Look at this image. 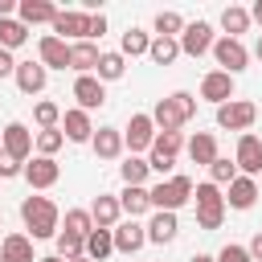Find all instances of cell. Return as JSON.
I'll list each match as a JSON object with an SVG mask.
<instances>
[{"mask_svg": "<svg viewBox=\"0 0 262 262\" xmlns=\"http://www.w3.org/2000/svg\"><path fill=\"white\" fill-rule=\"evenodd\" d=\"M70 262H90V258H86V254H82V258H70Z\"/></svg>", "mask_w": 262, "mask_h": 262, "instance_id": "cell-53", "label": "cell"}, {"mask_svg": "<svg viewBox=\"0 0 262 262\" xmlns=\"http://www.w3.org/2000/svg\"><path fill=\"white\" fill-rule=\"evenodd\" d=\"M0 258H4V262H37L29 233H8V237L0 242Z\"/></svg>", "mask_w": 262, "mask_h": 262, "instance_id": "cell-25", "label": "cell"}, {"mask_svg": "<svg viewBox=\"0 0 262 262\" xmlns=\"http://www.w3.org/2000/svg\"><path fill=\"white\" fill-rule=\"evenodd\" d=\"M119 217H123L119 196L98 192V196H94V205H90V221H94V229H115V225H119Z\"/></svg>", "mask_w": 262, "mask_h": 262, "instance_id": "cell-19", "label": "cell"}, {"mask_svg": "<svg viewBox=\"0 0 262 262\" xmlns=\"http://www.w3.org/2000/svg\"><path fill=\"white\" fill-rule=\"evenodd\" d=\"M184 16L180 12H156V20H151V29H156V37H180L184 33Z\"/></svg>", "mask_w": 262, "mask_h": 262, "instance_id": "cell-36", "label": "cell"}, {"mask_svg": "<svg viewBox=\"0 0 262 262\" xmlns=\"http://www.w3.org/2000/svg\"><path fill=\"white\" fill-rule=\"evenodd\" d=\"M233 180H237V164H233V160H225V156H217V160L209 164V184H217V188H221V184H233Z\"/></svg>", "mask_w": 262, "mask_h": 262, "instance_id": "cell-39", "label": "cell"}, {"mask_svg": "<svg viewBox=\"0 0 262 262\" xmlns=\"http://www.w3.org/2000/svg\"><path fill=\"white\" fill-rule=\"evenodd\" d=\"M37 262H66V258H57V254H49V258H37Z\"/></svg>", "mask_w": 262, "mask_h": 262, "instance_id": "cell-52", "label": "cell"}, {"mask_svg": "<svg viewBox=\"0 0 262 262\" xmlns=\"http://www.w3.org/2000/svg\"><path fill=\"white\" fill-rule=\"evenodd\" d=\"M16 90L20 94H41L45 90V82H49V70L41 66V61H16Z\"/></svg>", "mask_w": 262, "mask_h": 262, "instance_id": "cell-15", "label": "cell"}, {"mask_svg": "<svg viewBox=\"0 0 262 262\" xmlns=\"http://www.w3.org/2000/svg\"><path fill=\"white\" fill-rule=\"evenodd\" d=\"M53 16H57V8H53L49 0H20V4H16V20H20L25 29H33V25H53Z\"/></svg>", "mask_w": 262, "mask_h": 262, "instance_id": "cell-20", "label": "cell"}, {"mask_svg": "<svg viewBox=\"0 0 262 262\" xmlns=\"http://www.w3.org/2000/svg\"><path fill=\"white\" fill-rule=\"evenodd\" d=\"M61 135L70 139V143H90V135H94V123H90V115L86 111H66L61 115Z\"/></svg>", "mask_w": 262, "mask_h": 262, "instance_id": "cell-22", "label": "cell"}, {"mask_svg": "<svg viewBox=\"0 0 262 262\" xmlns=\"http://www.w3.org/2000/svg\"><path fill=\"white\" fill-rule=\"evenodd\" d=\"M33 188H53L57 184V176H61V164L57 160H49V156H33V164H25V172H20Z\"/></svg>", "mask_w": 262, "mask_h": 262, "instance_id": "cell-12", "label": "cell"}, {"mask_svg": "<svg viewBox=\"0 0 262 262\" xmlns=\"http://www.w3.org/2000/svg\"><path fill=\"white\" fill-rule=\"evenodd\" d=\"M192 115H196V98H192L188 90H176V94H168V98H160V102L151 106L156 131H180Z\"/></svg>", "mask_w": 262, "mask_h": 262, "instance_id": "cell-2", "label": "cell"}, {"mask_svg": "<svg viewBox=\"0 0 262 262\" xmlns=\"http://www.w3.org/2000/svg\"><path fill=\"white\" fill-rule=\"evenodd\" d=\"M147 168H151V172H160V180H164V176H172V168H176V156L151 151V156H147Z\"/></svg>", "mask_w": 262, "mask_h": 262, "instance_id": "cell-42", "label": "cell"}, {"mask_svg": "<svg viewBox=\"0 0 262 262\" xmlns=\"http://www.w3.org/2000/svg\"><path fill=\"white\" fill-rule=\"evenodd\" d=\"M20 172H25V164H16V160L0 156V180H12V176H20Z\"/></svg>", "mask_w": 262, "mask_h": 262, "instance_id": "cell-45", "label": "cell"}, {"mask_svg": "<svg viewBox=\"0 0 262 262\" xmlns=\"http://www.w3.org/2000/svg\"><path fill=\"white\" fill-rule=\"evenodd\" d=\"M225 188H229L225 192V209H254V201H258V180L254 176H237Z\"/></svg>", "mask_w": 262, "mask_h": 262, "instance_id": "cell-23", "label": "cell"}, {"mask_svg": "<svg viewBox=\"0 0 262 262\" xmlns=\"http://www.w3.org/2000/svg\"><path fill=\"white\" fill-rule=\"evenodd\" d=\"M217 262H250V254H246V246H237V242H229V246H221V254H217Z\"/></svg>", "mask_w": 262, "mask_h": 262, "instance_id": "cell-43", "label": "cell"}, {"mask_svg": "<svg viewBox=\"0 0 262 262\" xmlns=\"http://www.w3.org/2000/svg\"><path fill=\"white\" fill-rule=\"evenodd\" d=\"M147 201H151L156 213H176L180 205L192 201V180L188 176H168V180H160V184L147 188Z\"/></svg>", "mask_w": 262, "mask_h": 262, "instance_id": "cell-3", "label": "cell"}, {"mask_svg": "<svg viewBox=\"0 0 262 262\" xmlns=\"http://www.w3.org/2000/svg\"><path fill=\"white\" fill-rule=\"evenodd\" d=\"M0 143H4V156H8V160L29 164V156H33V131H29L25 123H8V127L0 131Z\"/></svg>", "mask_w": 262, "mask_h": 262, "instance_id": "cell-9", "label": "cell"}, {"mask_svg": "<svg viewBox=\"0 0 262 262\" xmlns=\"http://www.w3.org/2000/svg\"><path fill=\"white\" fill-rule=\"evenodd\" d=\"M20 217H25V229H29V242H45V237H57V225H61V213L49 196H25L20 201Z\"/></svg>", "mask_w": 262, "mask_h": 262, "instance_id": "cell-1", "label": "cell"}, {"mask_svg": "<svg viewBox=\"0 0 262 262\" xmlns=\"http://www.w3.org/2000/svg\"><path fill=\"white\" fill-rule=\"evenodd\" d=\"M188 262H217V258H213V254H192Z\"/></svg>", "mask_w": 262, "mask_h": 262, "instance_id": "cell-50", "label": "cell"}, {"mask_svg": "<svg viewBox=\"0 0 262 262\" xmlns=\"http://www.w3.org/2000/svg\"><path fill=\"white\" fill-rule=\"evenodd\" d=\"M151 139H156V123H151V115H131V123L123 127V147L131 151V156H139V151H151Z\"/></svg>", "mask_w": 262, "mask_h": 262, "instance_id": "cell-7", "label": "cell"}, {"mask_svg": "<svg viewBox=\"0 0 262 262\" xmlns=\"http://www.w3.org/2000/svg\"><path fill=\"white\" fill-rule=\"evenodd\" d=\"M246 254H250V262H262V229L250 237V246H246Z\"/></svg>", "mask_w": 262, "mask_h": 262, "instance_id": "cell-47", "label": "cell"}, {"mask_svg": "<svg viewBox=\"0 0 262 262\" xmlns=\"http://www.w3.org/2000/svg\"><path fill=\"white\" fill-rule=\"evenodd\" d=\"M123 74H127V57H123L119 49H106V53L98 57V70H94V78L106 86V82H119Z\"/></svg>", "mask_w": 262, "mask_h": 262, "instance_id": "cell-26", "label": "cell"}, {"mask_svg": "<svg viewBox=\"0 0 262 262\" xmlns=\"http://www.w3.org/2000/svg\"><path fill=\"white\" fill-rule=\"evenodd\" d=\"M119 209L135 221V217H143L147 209H151V201H147V188H131V184H123V192H119Z\"/></svg>", "mask_w": 262, "mask_h": 262, "instance_id": "cell-29", "label": "cell"}, {"mask_svg": "<svg viewBox=\"0 0 262 262\" xmlns=\"http://www.w3.org/2000/svg\"><path fill=\"white\" fill-rule=\"evenodd\" d=\"M188 156H192V164H213L217 160V135L213 131H196L192 139H188Z\"/></svg>", "mask_w": 262, "mask_h": 262, "instance_id": "cell-27", "label": "cell"}, {"mask_svg": "<svg viewBox=\"0 0 262 262\" xmlns=\"http://www.w3.org/2000/svg\"><path fill=\"white\" fill-rule=\"evenodd\" d=\"M192 201H196V225L201 229H221V221H225V196H221V188L205 180V184L192 188Z\"/></svg>", "mask_w": 262, "mask_h": 262, "instance_id": "cell-4", "label": "cell"}, {"mask_svg": "<svg viewBox=\"0 0 262 262\" xmlns=\"http://www.w3.org/2000/svg\"><path fill=\"white\" fill-rule=\"evenodd\" d=\"M0 262H4V258H0Z\"/></svg>", "mask_w": 262, "mask_h": 262, "instance_id": "cell-55", "label": "cell"}, {"mask_svg": "<svg viewBox=\"0 0 262 262\" xmlns=\"http://www.w3.org/2000/svg\"><path fill=\"white\" fill-rule=\"evenodd\" d=\"M90 147H94L98 160H119V156H123V131H119V127H94Z\"/></svg>", "mask_w": 262, "mask_h": 262, "instance_id": "cell-18", "label": "cell"}, {"mask_svg": "<svg viewBox=\"0 0 262 262\" xmlns=\"http://www.w3.org/2000/svg\"><path fill=\"white\" fill-rule=\"evenodd\" d=\"M254 119H258V106L250 98H229V102L217 106V127L221 131H242L246 135L254 127Z\"/></svg>", "mask_w": 262, "mask_h": 262, "instance_id": "cell-5", "label": "cell"}, {"mask_svg": "<svg viewBox=\"0 0 262 262\" xmlns=\"http://www.w3.org/2000/svg\"><path fill=\"white\" fill-rule=\"evenodd\" d=\"M12 12H16V4H12V0H0V20H4V16H12Z\"/></svg>", "mask_w": 262, "mask_h": 262, "instance_id": "cell-48", "label": "cell"}, {"mask_svg": "<svg viewBox=\"0 0 262 262\" xmlns=\"http://www.w3.org/2000/svg\"><path fill=\"white\" fill-rule=\"evenodd\" d=\"M74 98H78V111H98L102 102H106V86L94 78V74H82V78H74Z\"/></svg>", "mask_w": 262, "mask_h": 262, "instance_id": "cell-11", "label": "cell"}, {"mask_svg": "<svg viewBox=\"0 0 262 262\" xmlns=\"http://www.w3.org/2000/svg\"><path fill=\"white\" fill-rule=\"evenodd\" d=\"M147 160H139V156H127L123 164H119V176H123V184H131V188H143V180H147Z\"/></svg>", "mask_w": 262, "mask_h": 262, "instance_id": "cell-34", "label": "cell"}, {"mask_svg": "<svg viewBox=\"0 0 262 262\" xmlns=\"http://www.w3.org/2000/svg\"><path fill=\"white\" fill-rule=\"evenodd\" d=\"M143 229H147V242H156V246H168V242H176V233H180V221H176V213H151V221H147Z\"/></svg>", "mask_w": 262, "mask_h": 262, "instance_id": "cell-24", "label": "cell"}, {"mask_svg": "<svg viewBox=\"0 0 262 262\" xmlns=\"http://www.w3.org/2000/svg\"><path fill=\"white\" fill-rule=\"evenodd\" d=\"M94 229V221H90V209H66V233H78V237H86Z\"/></svg>", "mask_w": 262, "mask_h": 262, "instance_id": "cell-40", "label": "cell"}, {"mask_svg": "<svg viewBox=\"0 0 262 262\" xmlns=\"http://www.w3.org/2000/svg\"><path fill=\"white\" fill-rule=\"evenodd\" d=\"M111 237H115V250H119V254H135V250L147 246V229H143L139 221H131V217L119 221V225L111 229Z\"/></svg>", "mask_w": 262, "mask_h": 262, "instance_id": "cell-13", "label": "cell"}, {"mask_svg": "<svg viewBox=\"0 0 262 262\" xmlns=\"http://www.w3.org/2000/svg\"><path fill=\"white\" fill-rule=\"evenodd\" d=\"M0 156H4V143H0Z\"/></svg>", "mask_w": 262, "mask_h": 262, "instance_id": "cell-54", "label": "cell"}, {"mask_svg": "<svg viewBox=\"0 0 262 262\" xmlns=\"http://www.w3.org/2000/svg\"><path fill=\"white\" fill-rule=\"evenodd\" d=\"M106 33V16L102 12H90V20H86V41H94V37H102Z\"/></svg>", "mask_w": 262, "mask_h": 262, "instance_id": "cell-44", "label": "cell"}, {"mask_svg": "<svg viewBox=\"0 0 262 262\" xmlns=\"http://www.w3.org/2000/svg\"><path fill=\"white\" fill-rule=\"evenodd\" d=\"M37 53H41V66H45V70H70V45H66L61 37L45 33L41 45H37Z\"/></svg>", "mask_w": 262, "mask_h": 262, "instance_id": "cell-17", "label": "cell"}, {"mask_svg": "<svg viewBox=\"0 0 262 262\" xmlns=\"http://www.w3.org/2000/svg\"><path fill=\"white\" fill-rule=\"evenodd\" d=\"M8 74H16V57L8 49H0V78H8Z\"/></svg>", "mask_w": 262, "mask_h": 262, "instance_id": "cell-46", "label": "cell"}, {"mask_svg": "<svg viewBox=\"0 0 262 262\" xmlns=\"http://www.w3.org/2000/svg\"><path fill=\"white\" fill-rule=\"evenodd\" d=\"M111 254H115L111 229H90V233H86V258H90V262H106Z\"/></svg>", "mask_w": 262, "mask_h": 262, "instance_id": "cell-30", "label": "cell"}, {"mask_svg": "<svg viewBox=\"0 0 262 262\" xmlns=\"http://www.w3.org/2000/svg\"><path fill=\"white\" fill-rule=\"evenodd\" d=\"M250 20H258V25H262V0H258V4L250 8Z\"/></svg>", "mask_w": 262, "mask_h": 262, "instance_id": "cell-49", "label": "cell"}, {"mask_svg": "<svg viewBox=\"0 0 262 262\" xmlns=\"http://www.w3.org/2000/svg\"><path fill=\"white\" fill-rule=\"evenodd\" d=\"M53 242H57V258H66V262L86 254V237H78V233H66V229H57V237H53Z\"/></svg>", "mask_w": 262, "mask_h": 262, "instance_id": "cell-37", "label": "cell"}, {"mask_svg": "<svg viewBox=\"0 0 262 262\" xmlns=\"http://www.w3.org/2000/svg\"><path fill=\"white\" fill-rule=\"evenodd\" d=\"M147 49H151V33H143V29H135V25H131V29L123 33V41H119V53H123V57H143Z\"/></svg>", "mask_w": 262, "mask_h": 262, "instance_id": "cell-31", "label": "cell"}, {"mask_svg": "<svg viewBox=\"0 0 262 262\" xmlns=\"http://www.w3.org/2000/svg\"><path fill=\"white\" fill-rule=\"evenodd\" d=\"M86 20H90V12H78V8H57V16H53V37H78V41H86Z\"/></svg>", "mask_w": 262, "mask_h": 262, "instance_id": "cell-14", "label": "cell"}, {"mask_svg": "<svg viewBox=\"0 0 262 262\" xmlns=\"http://www.w3.org/2000/svg\"><path fill=\"white\" fill-rule=\"evenodd\" d=\"M33 123H37L41 131L61 127V106H57V102H49V98H45V102H37V106H33Z\"/></svg>", "mask_w": 262, "mask_h": 262, "instance_id": "cell-38", "label": "cell"}, {"mask_svg": "<svg viewBox=\"0 0 262 262\" xmlns=\"http://www.w3.org/2000/svg\"><path fill=\"white\" fill-rule=\"evenodd\" d=\"M98 57H102V49L94 45V41H74L70 45V70L82 78V74H94L98 70Z\"/></svg>", "mask_w": 262, "mask_h": 262, "instance_id": "cell-21", "label": "cell"}, {"mask_svg": "<svg viewBox=\"0 0 262 262\" xmlns=\"http://www.w3.org/2000/svg\"><path fill=\"white\" fill-rule=\"evenodd\" d=\"M254 57L262 61V33H258V45H254Z\"/></svg>", "mask_w": 262, "mask_h": 262, "instance_id": "cell-51", "label": "cell"}, {"mask_svg": "<svg viewBox=\"0 0 262 262\" xmlns=\"http://www.w3.org/2000/svg\"><path fill=\"white\" fill-rule=\"evenodd\" d=\"M209 53H213V61L221 66V74H229V78H237V74L250 66V49H246L242 41H233V37H217Z\"/></svg>", "mask_w": 262, "mask_h": 262, "instance_id": "cell-6", "label": "cell"}, {"mask_svg": "<svg viewBox=\"0 0 262 262\" xmlns=\"http://www.w3.org/2000/svg\"><path fill=\"white\" fill-rule=\"evenodd\" d=\"M147 57H151L156 66H172V61L180 57V45H176V37H151V49H147Z\"/></svg>", "mask_w": 262, "mask_h": 262, "instance_id": "cell-33", "label": "cell"}, {"mask_svg": "<svg viewBox=\"0 0 262 262\" xmlns=\"http://www.w3.org/2000/svg\"><path fill=\"white\" fill-rule=\"evenodd\" d=\"M213 25L209 20H192V25H184V33L176 37V45H180V53H188V57H201V53H209L213 49Z\"/></svg>", "mask_w": 262, "mask_h": 262, "instance_id": "cell-8", "label": "cell"}, {"mask_svg": "<svg viewBox=\"0 0 262 262\" xmlns=\"http://www.w3.org/2000/svg\"><path fill=\"white\" fill-rule=\"evenodd\" d=\"M25 41H29V29H25L16 16H4V20H0V49L12 53V49H20Z\"/></svg>", "mask_w": 262, "mask_h": 262, "instance_id": "cell-32", "label": "cell"}, {"mask_svg": "<svg viewBox=\"0 0 262 262\" xmlns=\"http://www.w3.org/2000/svg\"><path fill=\"white\" fill-rule=\"evenodd\" d=\"M201 98H205V102H213V106L229 102V98H233V78H229V74H221V70H209V74L201 78Z\"/></svg>", "mask_w": 262, "mask_h": 262, "instance_id": "cell-16", "label": "cell"}, {"mask_svg": "<svg viewBox=\"0 0 262 262\" xmlns=\"http://www.w3.org/2000/svg\"><path fill=\"white\" fill-rule=\"evenodd\" d=\"M180 147H184L180 131H156V139H151V151H164V156H176Z\"/></svg>", "mask_w": 262, "mask_h": 262, "instance_id": "cell-41", "label": "cell"}, {"mask_svg": "<svg viewBox=\"0 0 262 262\" xmlns=\"http://www.w3.org/2000/svg\"><path fill=\"white\" fill-rule=\"evenodd\" d=\"M221 29H225V37L242 41V33L250 29V8H242V4H229V8H221Z\"/></svg>", "mask_w": 262, "mask_h": 262, "instance_id": "cell-28", "label": "cell"}, {"mask_svg": "<svg viewBox=\"0 0 262 262\" xmlns=\"http://www.w3.org/2000/svg\"><path fill=\"white\" fill-rule=\"evenodd\" d=\"M61 143H66L61 127H49V131H37V135H33V147H37V156H49V160L61 151Z\"/></svg>", "mask_w": 262, "mask_h": 262, "instance_id": "cell-35", "label": "cell"}, {"mask_svg": "<svg viewBox=\"0 0 262 262\" xmlns=\"http://www.w3.org/2000/svg\"><path fill=\"white\" fill-rule=\"evenodd\" d=\"M233 164H237V176H258L262 172V139L254 131L237 135V151H233Z\"/></svg>", "mask_w": 262, "mask_h": 262, "instance_id": "cell-10", "label": "cell"}]
</instances>
